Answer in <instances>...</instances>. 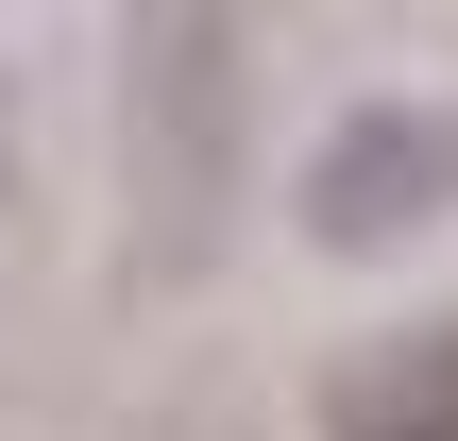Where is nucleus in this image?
Instances as JSON below:
<instances>
[{
    "label": "nucleus",
    "instance_id": "1",
    "mask_svg": "<svg viewBox=\"0 0 458 441\" xmlns=\"http://www.w3.org/2000/svg\"><path fill=\"white\" fill-rule=\"evenodd\" d=\"M289 204H306L323 255H391L408 221L458 204V102H357V119H323V153L289 170Z\"/></svg>",
    "mask_w": 458,
    "mask_h": 441
},
{
    "label": "nucleus",
    "instance_id": "2",
    "mask_svg": "<svg viewBox=\"0 0 458 441\" xmlns=\"http://www.w3.org/2000/svg\"><path fill=\"white\" fill-rule=\"evenodd\" d=\"M323 441H458V323H391L323 374Z\"/></svg>",
    "mask_w": 458,
    "mask_h": 441
},
{
    "label": "nucleus",
    "instance_id": "3",
    "mask_svg": "<svg viewBox=\"0 0 458 441\" xmlns=\"http://www.w3.org/2000/svg\"><path fill=\"white\" fill-rule=\"evenodd\" d=\"M0 221H17V85H0Z\"/></svg>",
    "mask_w": 458,
    "mask_h": 441
}]
</instances>
